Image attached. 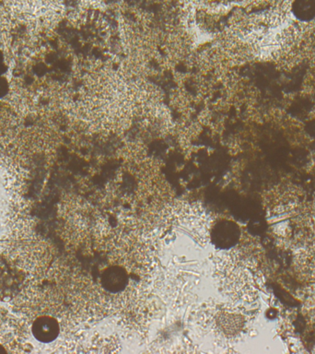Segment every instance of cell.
Instances as JSON below:
<instances>
[{
	"label": "cell",
	"mask_w": 315,
	"mask_h": 354,
	"mask_svg": "<svg viewBox=\"0 0 315 354\" xmlns=\"http://www.w3.org/2000/svg\"><path fill=\"white\" fill-rule=\"evenodd\" d=\"M7 353V351H6L5 348H3L1 345H0V353Z\"/></svg>",
	"instance_id": "obj_2"
},
{
	"label": "cell",
	"mask_w": 315,
	"mask_h": 354,
	"mask_svg": "<svg viewBox=\"0 0 315 354\" xmlns=\"http://www.w3.org/2000/svg\"><path fill=\"white\" fill-rule=\"evenodd\" d=\"M32 333L41 342H50L57 339L59 333V326L55 318L40 317L32 325Z\"/></svg>",
	"instance_id": "obj_1"
}]
</instances>
